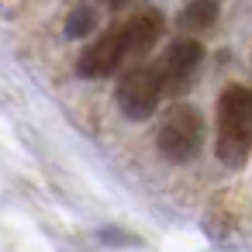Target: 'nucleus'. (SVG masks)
<instances>
[{"mask_svg": "<svg viewBox=\"0 0 252 252\" xmlns=\"http://www.w3.org/2000/svg\"><path fill=\"white\" fill-rule=\"evenodd\" d=\"M218 21V0H190L180 11V28L183 32H207Z\"/></svg>", "mask_w": 252, "mask_h": 252, "instance_id": "7", "label": "nucleus"}, {"mask_svg": "<svg viewBox=\"0 0 252 252\" xmlns=\"http://www.w3.org/2000/svg\"><path fill=\"white\" fill-rule=\"evenodd\" d=\"M125 4H131V0H111V7H125Z\"/></svg>", "mask_w": 252, "mask_h": 252, "instance_id": "9", "label": "nucleus"}, {"mask_svg": "<svg viewBox=\"0 0 252 252\" xmlns=\"http://www.w3.org/2000/svg\"><path fill=\"white\" fill-rule=\"evenodd\" d=\"M162 100V87L156 76V66H135L118 80V107L131 121H145Z\"/></svg>", "mask_w": 252, "mask_h": 252, "instance_id": "3", "label": "nucleus"}, {"mask_svg": "<svg viewBox=\"0 0 252 252\" xmlns=\"http://www.w3.org/2000/svg\"><path fill=\"white\" fill-rule=\"evenodd\" d=\"M214 152L224 166H242L252 152V90L228 87L218 97V142Z\"/></svg>", "mask_w": 252, "mask_h": 252, "instance_id": "1", "label": "nucleus"}, {"mask_svg": "<svg viewBox=\"0 0 252 252\" xmlns=\"http://www.w3.org/2000/svg\"><path fill=\"white\" fill-rule=\"evenodd\" d=\"M200 59H204V45L200 42H176L166 56H159L152 63L156 76H159V87H162V100L166 97H180L190 87Z\"/></svg>", "mask_w": 252, "mask_h": 252, "instance_id": "4", "label": "nucleus"}, {"mask_svg": "<svg viewBox=\"0 0 252 252\" xmlns=\"http://www.w3.org/2000/svg\"><path fill=\"white\" fill-rule=\"evenodd\" d=\"M97 28V11L90 7V4H80L73 14H69V21H66V35L69 38H83V35H90Z\"/></svg>", "mask_w": 252, "mask_h": 252, "instance_id": "8", "label": "nucleus"}, {"mask_svg": "<svg viewBox=\"0 0 252 252\" xmlns=\"http://www.w3.org/2000/svg\"><path fill=\"white\" fill-rule=\"evenodd\" d=\"M159 152L169 162H190L204 145V118L190 104H173L159 125Z\"/></svg>", "mask_w": 252, "mask_h": 252, "instance_id": "2", "label": "nucleus"}, {"mask_svg": "<svg viewBox=\"0 0 252 252\" xmlns=\"http://www.w3.org/2000/svg\"><path fill=\"white\" fill-rule=\"evenodd\" d=\"M121 63H125V42H121V25H114L80 56L76 69L90 80H100V76H111Z\"/></svg>", "mask_w": 252, "mask_h": 252, "instance_id": "5", "label": "nucleus"}, {"mask_svg": "<svg viewBox=\"0 0 252 252\" xmlns=\"http://www.w3.org/2000/svg\"><path fill=\"white\" fill-rule=\"evenodd\" d=\"M162 14L159 11H142L121 25V42H125V59H142L145 52L156 49L162 38Z\"/></svg>", "mask_w": 252, "mask_h": 252, "instance_id": "6", "label": "nucleus"}]
</instances>
